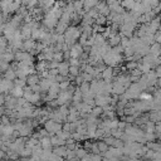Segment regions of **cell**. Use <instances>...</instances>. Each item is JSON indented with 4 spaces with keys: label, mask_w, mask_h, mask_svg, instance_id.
Masks as SVG:
<instances>
[{
    "label": "cell",
    "mask_w": 161,
    "mask_h": 161,
    "mask_svg": "<svg viewBox=\"0 0 161 161\" xmlns=\"http://www.w3.org/2000/svg\"><path fill=\"white\" fill-rule=\"evenodd\" d=\"M44 128L47 130V132L49 134V136H53L57 132L62 131V123L60 122H56L54 120L49 118V120H47L44 122Z\"/></svg>",
    "instance_id": "6da1fadb"
},
{
    "label": "cell",
    "mask_w": 161,
    "mask_h": 161,
    "mask_svg": "<svg viewBox=\"0 0 161 161\" xmlns=\"http://www.w3.org/2000/svg\"><path fill=\"white\" fill-rule=\"evenodd\" d=\"M57 23H58V19L53 15V13H52V11L47 13L45 18H44V24H45V27H47L48 29H53V28H56Z\"/></svg>",
    "instance_id": "7a4b0ae2"
},
{
    "label": "cell",
    "mask_w": 161,
    "mask_h": 161,
    "mask_svg": "<svg viewBox=\"0 0 161 161\" xmlns=\"http://www.w3.org/2000/svg\"><path fill=\"white\" fill-rule=\"evenodd\" d=\"M58 74L63 76V77H68L69 74V63L68 60L66 62H59V66H58Z\"/></svg>",
    "instance_id": "3957f363"
},
{
    "label": "cell",
    "mask_w": 161,
    "mask_h": 161,
    "mask_svg": "<svg viewBox=\"0 0 161 161\" xmlns=\"http://www.w3.org/2000/svg\"><path fill=\"white\" fill-rule=\"evenodd\" d=\"M150 54H152L155 58H159L161 56V44L159 43H154L150 45Z\"/></svg>",
    "instance_id": "277c9868"
},
{
    "label": "cell",
    "mask_w": 161,
    "mask_h": 161,
    "mask_svg": "<svg viewBox=\"0 0 161 161\" xmlns=\"http://www.w3.org/2000/svg\"><path fill=\"white\" fill-rule=\"evenodd\" d=\"M17 101H18V98L17 97H14V96H10V97H6L5 98V101H4V103H5V106H6V108L9 109H14L15 107H17Z\"/></svg>",
    "instance_id": "5b68a950"
},
{
    "label": "cell",
    "mask_w": 161,
    "mask_h": 161,
    "mask_svg": "<svg viewBox=\"0 0 161 161\" xmlns=\"http://www.w3.org/2000/svg\"><path fill=\"white\" fill-rule=\"evenodd\" d=\"M39 143H40V146L43 147V150H47V149H53V145H52V142H51V136H45V137L40 138Z\"/></svg>",
    "instance_id": "8992f818"
},
{
    "label": "cell",
    "mask_w": 161,
    "mask_h": 161,
    "mask_svg": "<svg viewBox=\"0 0 161 161\" xmlns=\"http://www.w3.org/2000/svg\"><path fill=\"white\" fill-rule=\"evenodd\" d=\"M35 45H37V43L33 40V39H27L24 43H23V49L25 51V52H30L31 49H35Z\"/></svg>",
    "instance_id": "52a82bcc"
},
{
    "label": "cell",
    "mask_w": 161,
    "mask_h": 161,
    "mask_svg": "<svg viewBox=\"0 0 161 161\" xmlns=\"http://www.w3.org/2000/svg\"><path fill=\"white\" fill-rule=\"evenodd\" d=\"M107 43H108V45H109L111 48H114V47L118 45V44L121 43V35H120V34H115V35L109 37Z\"/></svg>",
    "instance_id": "ba28073f"
},
{
    "label": "cell",
    "mask_w": 161,
    "mask_h": 161,
    "mask_svg": "<svg viewBox=\"0 0 161 161\" xmlns=\"http://www.w3.org/2000/svg\"><path fill=\"white\" fill-rule=\"evenodd\" d=\"M66 152H67V147H66V145L64 146H56L53 149V154L57 155V156H60V157H66Z\"/></svg>",
    "instance_id": "9c48e42d"
},
{
    "label": "cell",
    "mask_w": 161,
    "mask_h": 161,
    "mask_svg": "<svg viewBox=\"0 0 161 161\" xmlns=\"http://www.w3.org/2000/svg\"><path fill=\"white\" fill-rule=\"evenodd\" d=\"M39 80H40L39 76L35 74V73H33V74L28 76V78H27V83H28L29 86H34V85H38V83H39Z\"/></svg>",
    "instance_id": "30bf717a"
},
{
    "label": "cell",
    "mask_w": 161,
    "mask_h": 161,
    "mask_svg": "<svg viewBox=\"0 0 161 161\" xmlns=\"http://www.w3.org/2000/svg\"><path fill=\"white\" fill-rule=\"evenodd\" d=\"M51 85H52V82H49V80H48L47 78H42V79L39 80V86H40V89H42L43 92H48V91H49Z\"/></svg>",
    "instance_id": "8fae6325"
},
{
    "label": "cell",
    "mask_w": 161,
    "mask_h": 161,
    "mask_svg": "<svg viewBox=\"0 0 161 161\" xmlns=\"http://www.w3.org/2000/svg\"><path fill=\"white\" fill-rule=\"evenodd\" d=\"M31 155H33V149H30V147H28V146H25V147L19 152V156H20L22 159H28V157H30Z\"/></svg>",
    "instance_id": "7c38bea8"
},
{
    "label": "cell",
    "mask_w": 161,
    "mask_h": 161,
    "mask_svg": "<svg viewBox=\"0 0 161 161\" xmlns=\"http://www.w3.org/2000/svg\"><path fill=\"white\" fill-rule=\"evenodd\" d=\"M10 92H11V96H14V97L19 98V97H23L24 88H22V87H18V86H15V87H13V89H11Z\"/></svg>",
    "instance_id": "4fadbf2b"
},
{
    "label": "cell",
    "mask_w": 161,
    "mask_h": 161,
    "mask_svg": "<svg viewBox=\"0 0 161 161\" xmlns=\"http://www.w3.org/2000/svg\"><path fill=\"white\" fill-rule=\"evenodd\" d=\"M38 143H39V140H38V138H35L34 136H30V138H28V140L25 141V146L33 149L35 145H38Z\"/></svg>",
    "instance_id": "5bb4252c"
},
{
    "label": "cell",
    "mask_w": 161,
    "mask_h": 161,
    "mask_svg": "<svg viewBox=\"0 0 161 161\" xmlns=\"http://www.w3.org/2000/svg\"><path fill=\"white\" fill-rule=\"evenodd\" d=\"M97 146H98V150H100V154L102 155L103 152H106L107 150H108V145L103 141V140H100V141H97Z\"/></svg>",
    "instance_id": "9a60e30c"
},
{
    "label": "cell",
    "mask_w": 161,
    "mask_h": 161,
    "mask_svg": "<svg viewBox=\"0 0 161 161\" xmlns=\"http://www.w3.org/2000/svg\"><path fill=\"white\" fill-rule=\"evenodd\" d=\"M86 155H88V151H87L83 146H80V147H77V149H76V156H77L78 159H82V157H85Z\"/></svg>",
    "instance_id": "2e32d148"
},
{
    "label": "cell",
    "mask_w": 161,
    "mask_h": 161,
    "mask_svg": "<svg viewBox=\"0 0 161 161\" xmlns=\"http://www.w3.org/2000/svg\"><path fill=\"white\" fill-rule=\"evenodd\" d=\"M5 78L9 79V80H14L15 78H17V73H15V71L11 67H9V69L5 71Z\"/></svg>",
    "instance_id": "e0dca14e"
},
{
    "label": "cell",
    "mask_w": 161,
    "mask_h": 161,
    "mask_svg": "<svg viewBox=\"0 0 161 161\" xmlns=\"http://www.w3.org/2000/svg\"><path fill=\"white\" fill-rule=\"evenodd\" d=\"M78 89L80 91V93H82V94H86V93L89 92V89H91V83H89V82H83L82 85L78 87Z\"/></svg>",
    "instance_id": "ac0fdd59"
},
{
    "label": "cell",
    "mask_w": 161,
    "mask_h": 161,
    "mask_svg": "<svg viewBox=\"0 0 161 161\" xmlns=\"http://www.w3.org/2000/svg\"><path fill=\"white\" fill-rule=\"evenodd\" d=\"M79 73H80V69H79V67H77V66H69V74H68V76L77 77Z\"/></svg>",
    "instance_id": "d6986e66"
},
{
    "label": "cell",
    "mask_w": 161,
    "mask_h": 161,
    "mask_svg": "<svg viewBox=\"0 0 161 161\" xmlns=\"http://www.w3.org/2000/svg\"><path fill=\"white\" fill-rule=\"evenodd\" d=\"M91 114H92L93 116H96V117H98L100 115L103 114V108L100 107V106H94V107L92 108V112H91Z\"/></svg>",
    "instance_id": "ffe728a7"
},
{
    "label": "cell",
    "mask_w": 161,
    "mask_h": 161,
    "mask_svg": "<svg viewBox=\"0 0 161 161\" xmlns=\"http://www.w3.org/2000/svg\"><path fill=\"white\" fill-rule=\"evenodd\" d=\"M102 140H103V141L108 145V146L111 147V146H114V143H115V140H116V138H115L114 136H112V135H109V136H105Z\"/></svg>",
    "instance_id": "44dd1931"
},
{
    "label": "cell",
    "mask_w": 161,
    "mask_h": 161,
    "mask_svg": "<svg viewBox=\"0 0 161 161\" xmlns=\"http://www.w3.org/2000/svg\"><path fill=\"white\" fill-rule=\"evenodd\" d=\"M79 118V112H76V114H69L67 116V122H76Z\"/></svg>",
    "instance_id": "7402d4cb"
},
{
    "label": "cell",
    "mask_w": 161,
    "mask_h": 161,
    "mask_svg": "<svg viewBox=\"0 0 161 161\" xmlns=\"http://www.w3.org/2000/svg\"><path fill=\"white\" fill-rule=\"evenodd\" d=\"M137 64H138V62H135V60H128V62H127V64H126V68H127L128 71H132V69L137 68Z\"/></svg>",
    "instance_id": "603a6c76"
},
{
    "label": "cell",
    "mask_w": 161,
    "mask_h": 161,
    "mask_svg": "<svg viewBox=\"0 0 161 161\" xmlns=\"http://www.w3.org/2000/svg\"><path fill=\"white\" fill-rule=\"evenodd\" d=\"M74 157H77L76 156V150H69V149H67V152H66V160H72V159H74Z\"/></svg>",
    "instance_id": "cb8c5ba5"
},
{
    "label": "cell",
    "mask_w": 161,
    "mask_h": 161,
    "mask_svg": "<svg viewBox=\"0 0 161 161\" xmlns=\"http://www.w3.org/2000/svg\"><path fill=\"white\" fill-rule=\"evenodd\" d=\"M53 60H57V62L63 60V52H60V51L54 52V53H53Z\"/></svg>",
    "instance_id": "d4e9b609"
},
{
    "label": "cell",
    "mask_w": 161,
    "mask_h": 161,
    "mask_svg": "<svg viewBox=\"0 0 161 161\" xmlns=\"http://www.w3.org/2000/svg\"><path fill=\"white\" fill-rule=\"evenodd\" d=\"M102 155L101 154H91V160L89 161H102Z\"/></svg>",
    "instance_id": "484cf974"
},
{
    "label": "cell",
    "mask_w": 161,
    "mask_h": 161,
    "mask_svg": "<svg viewBox=\"0 0 161 161\" xmlns=\"http://www.w3.org/2000/svg\"><path fill=\"white\" fill-rule=\"evenodd\" d=\"M91 154H100L97 142H92V147H91Z\"/></svg>",
    "instance_id": "4316f807"
},
{
    "label": "cell",
    "mask_w": 161,
    "mask_h": 161,
    "mask_svg": "<svg viewBox=\"0 0 161 161\" xmlns=\"http://www.w3.org/2000/svg\"><path fill=\"white\" fill-rule=\"evenodd\" d=\"M130 73H131V76H137V77H141L143 73H142V71L141 69H138V68H135V69H132V71H130Z\"/></svg>",
    "instance_id": "83f0119b"
},
{
    "label": "cell",
    "mask_w": 161,
    "mask_h": 161,
    "mask_svg": "<svg viewBox=\"0 0 161 161\" xmlns=\"http://www.w3.org/2000/svg\"><path fill=\"white\" fill-rule=\"evenodd\" d=\"M64 159L63 157H60V156H57V155H54V154H52V156H51V159L48 160V161H63Z\"/></svg>",
    "instance_id": "f1b7e54d"
},
{
    "label": "cell",
    "mask_w": 161,
    "mask_h": 161,
    "mask_svg": "<svg viewBox=\"0 0 161 161\" xmlns=\"http://www.w3.org/2000/svg\"><path fill=\"white\" fill-rule=\"evenodd\" d=\"M154 69H155L156 77H157V78H161V64H160V66H157V67H155Z\"/></svg>",
    "instance_id": "f546056e"
},
{
    "label": "cell",
    "mask_w": 161,
    "mask_h": 161,
    "mask_svg": "<svg viewBox=\"0 0 161 161\" xmlns=\"http://www.w3.org/2000/svg\"><path fill=\"white\" fill-rule=\"evenodd\" d=\"M126 126H127V123L125 122V121H118V127L117 128H120V130H125V128H126Z\"/></svg>",
    "instance_id": "4dcf8cb0"
},
{
    "label": "cell",
    "mask_w": 161,
    "mask_h": 161,
    "mask_svg": "<svg viewBox=\"0 0 161 161\" xmlns=\"http://www.w3.org/2000/svg\"><path fill=\"white\" fill-rule=\"evenodd\" d=\"M4 101H5V98H4V96H3L2 93H0V106H2V105L4 103Z\"/></svg>",
    "instance_id": "1f68e13d"
},
{
    "label": "cell",
    "mask_w": 161,
    "mask_h": 161,
    "mask_svg": "<svg viewBox=\"0 0 161 161\" xmlns=\"http://www.w3.org/2000/svg\"><path fill=\"white\" fill-rule=\"evenodd\" d=\"M128 161H140L138 157H128Z\"/></svg>",
    "instance_id": "d6a6232c"
},
{
    "label": "cell",
    "mask_w": 161,
    "mask_h": 161,
    "mask_svg": "<svg viewBox=\"0 0 161 161\" xmlns=\"http://www.w3.org/2000/svg\"><path fill=\"white\" fill-rule=\"evenodd\" d=\"M108 161H120V159L118 157H111V159H107Z\"/></svg>",
    "instance_id": "836d02e7"
},
{
    "label": "cell",
    "mask_w": 161,
    "mask_h": 161,
    "mask_svg": "<svg viewBox=\"0 0 161 161\" xmlns=\"http://www.w3.org/2000/svg\"><path fill=\"white\" fill-rule=\"evenodd\" d=\"M156 86H157L159 88H161V78H159V79H157V83H156Z\"/></svg>",
    "instance_id": "e575fe53"
},
{
    "label": "cell",
    "mask_w": 161,
    "mask_h": 161,
    "mask_svg": "<svg viewBox=\"0 0 161 161\" xmlns=\"http://www.w3.org/2000/svg\"><path fill=\"white\" fill-rule=\"evenodd\" d=\"M140 161H150V160H146V159H145V160H140Z\"/></svg>",
    "instance_id": "d590c367"
},
{
    "label": "cell",
    "mask_w": 161,
    "mask_h": 161,
    "mask_svg": "<svg viewBox=\"0 0 161 161\" xmlns=\"http://www.w3.org/2000/svg\"><path fill=\"white\" fill-rule=\"evenodd\" d=\"M15 161H22V160H19V159H18V160H15Z\"/></svg>",
    "instance_id": "8d00e7d4"
},
{
    "label": "cell",
    "mask_w": 161,
    "mask_h": 161,
    "mask_svg": "<svg viewBox=\"0 0 161 161\" xmlns=\"http://www.w3.org/2000/svg\"><path fill=\"white\" fill-rule=\"evenodd\" d=\"M160 122H161V120H160Z\"/></svg>",
    "instance_id": "74e56055"
},
{
    "label": "cell",
    "mask_w": 161,
    "mask_h": 161,
    "mask_svg": "<svg viewBox=\"0 0 161 161\" xmlns=\"http://www.w3.org/2000/svg\"><path fill=\"white\" fill-rule=\"evenodd\" d=\"M160 2H161V0H160Z\"/></svg>",
    "instance_id": "f35d334b"
}]
</instances>
